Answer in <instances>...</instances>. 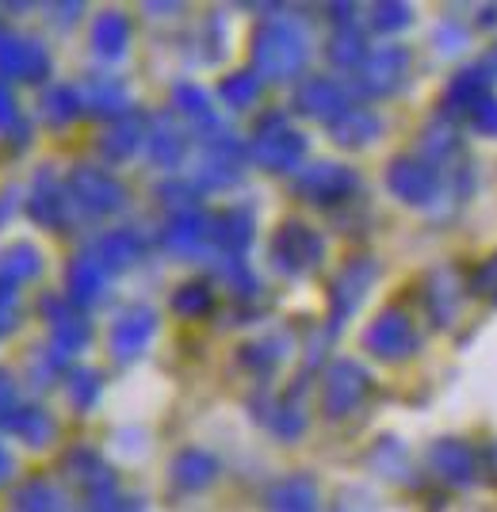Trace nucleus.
<instances>
[{"label":"nucleus","instance_id":"obj_1","mask_svg":"<svg viewBox=\"0 0 497 512\" xmlns=\"http://www.w3.org/2000/svg\"><path fill=\"white\" fill-rule=\"evenodd\" d=\"M475 123L486 130V134H497V100H478Z\"/></svg>","mask_w":497,"mask_h":512},{"label":"nucleus","instance_id":"obj_2","mask_svg":"<svg viewBox=\"0 0 497 512\" xmlns=\"http://www.w3.org/2000/svg\"><path fill=\"white\" fill-rule=\"evenodd\" d=\"M478 291H486V295L497 302V256L478 272Z\"/></svg>","mask_w":497,"mask_h":512}]
</instances>
